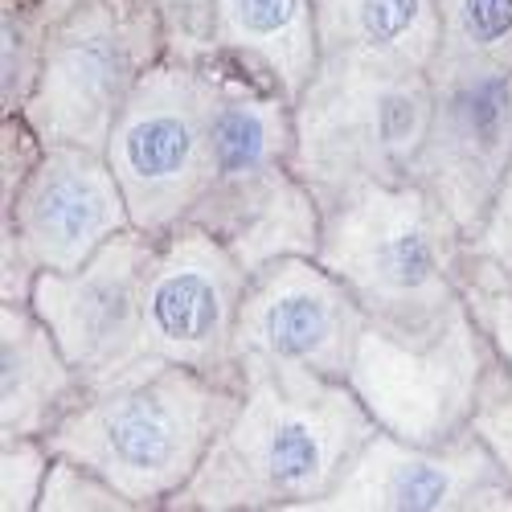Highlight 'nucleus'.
I'll use <instances>...</instances> for the list:
<instances>
[{
    "mask_svg": "<svg viewBox=\"0 0 512 512\" xmlns=\"http://www.w3.org/2000/svg\"><path fill=\"white\" fill-rule=\"evenodd\" d=\"M246 390L168 512H316L377 431L349 381L242 361Z\"/></svg>",
    "mask_w": 512,
    "mask_h": 512,
    "instance_id": "obj_1",
    "label": "nucleus"
},
{
    "mask_svg": "<svg viewBox=\"0 0 512 512\" xmlns=\"http://www.w3.org/2000/svg\"><path fill=\"white\" fill-rule=\"evenodd\" d=\"M213 99L209 119V189L185 222L222 238L246 271L283 254H316L324 213L291 173V103L279 87L209 46Z\"/></svg>",
    "mask_w": 512,
    "mask_h": 512,
    "instance_id": "obj_2",
    "label": "nucleus"
},
{
    "mask_svg": "<svg viewBox=\"0 0 512 512\" xmlns=\"http://www.w3.org/2000/svg\"><path fill=\"white\" fill-rule=\"evenodd\" d=\"M463 242L422 185H361L324 209L316 259L357 295L373 328L402 345H431L463 308Z\"/></svg>",
    "mask_w": 512,
    "mask_h": 512,
    "instance_id": "obj_3",
    "label": "nucleus"
},
{
    "mask_svg": "<svg viewBox=\"0 0 512 512\" xmlns=\"http://www.w3.org/2000/svg\"><path fill=\"white\" fill-rule=\"evenodd\" d=\"M246 377L164 365L132 386L82 394L46 435L50 455L74 459L119 488L136 508H164L201 467L234 418Z\"/></svg>",
    "mask_w": 512,
    "mask_h": 512,
    "instance_id": "obj_4",
    "label": "nucleus"
},
{
    "mask_svg": "<svg viewBox=\"0 0 512 512\" xmlns=\"http://www.w3.org/2000/svg\"><path fill=\"white\" fill-rule=\"evenodd\" d=\"M41 70L25 123L41 144L107 148L136 82L168 54V17L156 0H37Z\"/></svg>",
    "mask_w": 512,
    "mask_h": 512,
    "instance_id": "obj_5",
    "label": "nucleus"
},
{
    "mask_svg": "<svg viewBox=\"0 0 512 512\" xmlns=\"http://www.w3.org/2000/svg\"><path fill=\"white\" fill-rule=\"evenodd\" d=\"M435 111L431 74L324 66L291 103V173L320 213L361 185H406Z\"/></svg>",
    "mask_w": 512,
    "mask_h": 512,
    "instance_id": "obj_6",
    "label": "nucleus"
},
{
    "mask_svg": "<svg viewBox=\"0 0 512 512\" xmlns=\"http://www.w3.org/2000/svg\"><path fill=\"white\" fill-rule=\"evenodd\" d=\"M213 99L218 82L209 66V41L177 37L127 95L103 156L136 230L164 238L205 197Z\"/></svg>",
    "mask_w": 512,
    "mask_h": 512,
    "instance_id": "obj_7",
    "label": "nucleus"
},
{
    "mask_svg": "<svg viewBox=\"0 0 512 512\" xmlns=\"http://www.w3.org/2000/svg\"><path fill=\"white\" fill-rule=\"evenodd\" d=\"M156 246V234L132 226L107 238L78 271H41L33 283L29 304L87 394L132 386L164 369L144 353V283Z\"/></svg>",
    "mask_w": 512,
    "mask_h": 512,
    "instance_id": "obj_8",
    "label": "nucleus"
},
{
    "mask_svg": "<svg viewBox=\"0 0 512 512\" xmlns=\"http://www.w3.org/2000/svg\"><path fill=\"white\" fill-rule=\"evenodd\" d=\"M496 361L472 312L459 308L431 345H402L365 328L349 386L381 431L418 447H443L472 426L484 373Z\"/></svg>",
    "mask_w": 512,
    "mask_h": 512,
    "instance_id": "obj_9",
    "label": "nucleus"
},
{
    "mask_svg": "<svg viewBox=\"0 0 512 512\" xmlns=\"http://www.w3.org/2000/svg\"><path fill=\"white\" fill-rule=\"evenodd\" d=\"M435 111L410 181L431 193L472 242L512 168V70L484 62H431Z\"/></svg>",
    "mask_w": 512,
    "mask_h": 512,
    "instance_id": "obj_10",
    "label": "nucleus"
},
{
    "mask_svg": "<svg viewBox=\"0 0 512 512\" xmlns=\"http://www.w3.org/2000/svg\"><path fill=\"white\" fill-rule=\"evenodd\" d=\"M250 271L205 226L181 222L156 246L144 283V353L213 377H242L234 328Z\"/></svg>",
    "mask_w": 512,
    "mask_h": 512,
    "instance_id": "obj_11",
    "label": "nucleus"
},
{
    "mask_svg": "<svg viewBox=\"0 0 512 512\" xmlns=\"http://www.w3.org/2000/svg\"><path fill=\"white\" fill-rule=\"evenodd\" d=\"M365 328L369 316L357 295L316 254H283L246 279L234 353L238 365H300L332 381H349Z\"/></svg>",
    "mask_w": 512,
    "mask_h": 512,
    "instance_id": "obj_12",
    "label": "nucleus"
},
{
    "mask_svg": "<svg viewBox=\"0 0 512 512\" xmlns=\"http://www.w3.org/2000/svg\"><path fill=\"white\" fill-rule=\"evenodd\" d=\"M316 512H512V484L472 426L443 447L377 426Z\"/></svg>",
    "mask_w": 512,
    "mask_h": 512,
    "instance_id": "obj_13",
    "label": "nucleus"
},
{
    "mask_svg": "<svg viewBox=\"0 0 512 512\" xmlns=\"http://www.w3.org/2000/svg\"><path fill=\"white\" fill-rule=\"evenodd\" d=\"M0 230L17 234L37 271H78L107 238L132 230V213L103 152L46 144L17 197L0 205Z\"/></svg>",
    "mask_w": 512,
    "mask_h": 512,
    "instance_id": "obj_14",
    "label": "nucleus"
},
{
    "mask_svg": "<svg viewBox=\"0 0 512 512\" xmlns=\"http://www.w3.org/2000/svg\"><path fill=\"white\" fill-rule=\"evenodd\" d=\"M324 66L422 74L439 58V0H316Z\"/></svg>",
    "mask_w": 512,
    "mask_h": 512,
    "instance_id": "obj_15",
    "label": "nucleus"
},
{
    "mask_svg": "<svg viewBox=\"0 0 512 512\" xmlns=\"http://www.w3.org/2000/svg\"><path fill=\"white\" fill-rule=\"evenodd\" d=\"M82 394V377L33 304L0 300V439H46Z\"/></svg>",
    "mask_w": 512,
    "mask_h": 512,
    "instance_id": "obj_16",
    "label": "nucleus"
},
{
    "mask_svg": "<svg viewBox=\"0 0 512 512\" xmlns=\"http://www.w3.org/2000/svg\"><path fill=\"white\" fill-rule=\"evenodd\" d=\"M209 46L267 74L295 103L320 70L316 0H213Z\"/></svg>",
    "mask_w": 512,
    "mask_h": 512,
    "instance_id": "obj_17",
    "label": "nucleus"
},
{
    "mask_svg": "<svg viewBox=\"0 0 512 512\" xmlns=\"http://www.w3.org/2000/svg\"><path fill=\"white\" fill-rule=\"evenodd\" d=\"M455 283L463 308L488 336L492 353L512 369V259H492L472 242H463Z\"/></svg>",
    "mask_w": 512,
    "mask_h": 512,
    "instance_id": "obj_18",
    "label": "nucleus"
},
{
    "mask_svg": "<svg viewBox=\"0 0 512 512\" xmlns=\"http://www.w3.org/2000/svg\"><path fill=\"white\" fill-rule=\"evenodd\" d=\"M439 58L512 70V0H439Z\"/></svg>",
    "mask_w": 512,
    "mask_h": 512,
    "instance_id": "obj_19",
    "label": "nucleus"
},
{
    "mask_svg": "<svg viewBox=\"0 0 512 512\" xmlns=\"http://www.w3.org/2000/svg\"><path fill=\"white\" fill-rule=\"evenodd\" d=\"M41 70V17L37 5H5L0 0V119L25 115Z\"/></svg>",
    "mask_w": 512,
    "mask_h": 512,
    "instance_id": "obj_20",
    "label": "nucleus"
},
{
    "mask_svg": "<svg viewBox=\"0 0 512 512\" xmlns=\"http://www.w3.org/2000/svg\"><path fill=\"white\" fill-rule=\"evenodd\" d=\"M37 512H136V504L103 476H95L91 467L54 455Z\"/></svg>",
    "mask_w": 512,
    "mask_h": 512,
    "instance_id": "obj_21",
    "label": "nucleus"
},
{
    "mask_svg": "<svg viewBox=\"0 0 512 512\" xmlns=\"http://www.w3.org/2000/svg\"><path fill=\"white\" fill-rule=\"evenodd\" d=\"M50 447L41 435L0 439V512H29L41 504V488L50 476Z\"/></svg>",
    "mask_w": 512,
    "mask_h": 512,
    "instance_id": "obj_22",
    "label": "nucleus"
},
{
    "mask_svg": "<svg viewBox=\"0 0 512 512\" xmlns=\"http://www.w3.org/2000/svg\"><path fill=\"white\" fill-rule=\"evenodd\" d=\"M472 431L484 439V447L492 451V459L500 463V472L512 484V369L500 357L484 373L480 402L472 414Z\"/></svg>",
    "mask_w": 512,
    "mask_h": 512,
    "instance_id": "obj_23",
    "label": "nucleus"
},
{
    "mask_svg": "<svg viewBox=\"0 0 512 512\" xmlns=\"http://www.w3.org/2000/svg\"><path fill=\"white\" fill-rule=\"evenodd\" d=\"M472 246L492 254V259H512V168H508V177L500 185V197L488 213L484 230L472 238Z\"/></svg>",
    "mask_w": 512,
    "mask_h": 512,
    "instance_id": "obj_24",
    "label": "nucleus"
},
{
    "mask_svg": "<svg viewBox=\"0 0 512 512\" xmlns=\"http://www.w3.org/2000/svg\"><path fill=\"white\" fill-rule=\"evenodd\" d=\"M168 17L177 41H209V9L213 0H156Z\"/></svg>",
    "mask_w": 512,
    "mask_h": 512,
    "instance_id": "obj_25",
    "label": "nucleus"
},
{
    "mask_svg": "<svg viewBox=\"0 0 512 512\" xmlns=\"http://www.w3.org/2000/svg\"><path fill=\"white\" fill-rule=\"evenodd\" d=\"M5 5H21V9H29V5H37V0H5Z\"/></svg>",
    "mask_w": 512,
    "mask_h": 512,
    "instance_id": "obj_26",
    "label": "nucleus"
}]
</instances>
